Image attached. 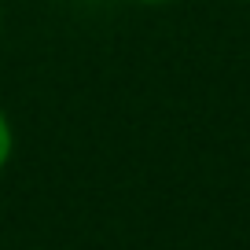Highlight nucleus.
Returning a JSON list of instances; mask_svg holds the SVG:
<instances>
[{
	"mask_svg": "<svg viewBox=\"0 0 250 250\" xmlns=\"http://www.w3.org/2000/svg\"><path fill=\"white\" fill-rule=\"evenodd\" d=\"M11 155H15V125H11L8 110L0 107V173L11 166Z\"/></svg>",
	"mask_w": 250,
	"mask_h": 250,
	"instance_id": "nucleus-1",
	"label": "nucleus"
},
{
	"mask_svg": "<svg viewBox=\"0 0 250 250\" xmlns=\"http://www.w3.org/2000/svg\"><path fill=\"white\" fill-rule=\"evenodd\" d=\"M136 4H177V0H136Z\"/></svg>",
	"mask_w": 250,
	"mask_h": 250,
	"instance_id": "nucleus-2",
	"label": "nucleus"
},
{
	"mask_svg": "<svg viewBox=\"0 0 250 250\" xmlns=\"http://www.w3.org/2000/svg\"><path fill=\"white\" fill-rule=\"evenodd\" d=\"M0 30H4V8H0Z\"/></svg>",
	"mask_w": 250,
	"mask_h": 250,
	"instance_id": "nucleus-3",
	"label": "nucleus"
},
{
	"mask_svg": "<svg viewBox=\"0 0 250 250\" xmlns=\"http://www.w3.org/2000/svg\"><path fill=\"white\" fill-rule=\"evenodd\" d=\"M239 4H250V0H239Z\"/></svg>",
	"mask_w": 250,
	"mask_h": 250,
	"instance_id": "nucleus-4",
	"label": "nucleus"
}]
</instances>
